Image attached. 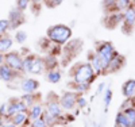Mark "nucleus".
Returning a JSON list of instances; mask_svg holds the SVG:
<instances>
[{"label": "nucleus", "mask_w": 135, "mask_h": 127, "mask_svg": "<svg viewBox=\"0 0 135 127\" xmlns=\"http://www.w3.org/2000/svg\"><path fill=\"white\" fill-rule=\"evenodd\" d=\"M7 111H8V104H3L2 107H0V116L7 115Z\"/></svg>", "instance_id": "e433bc0d"}, {"label": "nucleus", "mask_w": 135, "mask_h": 127, "mask_svg": "<svg viewBox=\"0 0 135 127\" xmlns=\"http://www.w3.org/2000/svg\"><path fill=\"white\" fill-rule=\"evenodd\" d=\"M61 72L57 70V69H53V70H49L47 72V80L51 83V84H57L61 81Z\"/></svg>", "instance_id": "412c9836"}, {"label": "nucleus", "mask_w": 135, "mask_h": 127, "mask_svg": "<svg viewBox=\"0 0 135 127\" xmlns=\"http://www.w3.org/2000/svg\"><path fill=\"white\" fill-rule=\"evenodd\" d=\"M16 77V72L12 70L7 64H2L0 65V80H3L6 83H9Z\"/></svg>", "instance_id": "1a4fd4ad"}, {"label": "nucleus", "mask_w": 135, "mask_h": 127, "mask_svg": "<svg viewBox=\"0 0 135 127\" xmlns=\"http://www.w3.org/2000/svg\"><path fill=\"white\" fill-rule=\"evenodd\" d=\"M22 101H23L27 107H28V106H32V95H31V93L25 95L23 97H22Z\"/></svg>", "instance_id": "f704fd0d"}, {"label": "nucleus", "mask_w": 135, "mask_h": 127, "mask_svg": "<svg viewBox=\"0 0 135 127\" xmlns=\"http://www.w3.org/2000/svg\"><path fill=\"white\" fill-rule=\"evenodd\" d=\"M43 61H45V68L49 69V70H53V69L57 66V60H55V57H53V55L46 57Z\"/></svg>", "instance_id": "a878e982"}, {"label": "nucleus", "mask_w": 135, "mask_h": 127, "mask_svg": "<svg viewBox=\"0 0 135 127\" xmlns=\"http://www.w3.org/2000/svg\"><path fill=\"white\" fill-rule=\"evenodd\" d=\"M35 58H37V55H34V54H28L26 58H23V70L25 72H28L30 73L31 66H32L34 61H35Z\"/></svg>", "instance_id": "b1692460"}, {"label": "nucleus", "mask_w": 135, "mask_h": 127, "mask_svg": "<svg viewBox=\"0 0 135 127\" xmlns=\"http://www.w3.org/2000/svg\"><path fill=\"white\" fill-rule=\"evenodd\" d=\"M134 106H135V97H134Z\"/></svg>", "instance_id": "37998d69"}, {"label": "nucleus", "mask_w": 135, "mask_h": 127, "mask_svg": "<svg viewBox=\"0 0 135 127\" xmlns=\"http://www.w3.org/2000/svg\"><path fill=\"white\" fill-rule=\"evenodd\" d=\"M77 99L78 96L73 92H66L61 96V100H60V104L62 107V110H72L74 108V106L77 104Z\"/></svg>", "instance_id": "0eeeda50"}, {"label": "nucleus", "mask_w": 135, "mask_h": 127, "mask_svg": "<svg viewBox=\"0 0 135 127\" xmlns=\"http://www.w3.org/2000/svg\"><path fill=\"white\" fill-rule=\"evenodd\" d=\"M131 6H134V7H135V0H132V2H131Z\"/></svg>", "instance_id": "79ce46f5"}, {"label": "nucleus", "mask_w": 135, "mask_h": 127, "mask_svg": "<svg viewBox=\"0 0 135 127\" xmlns=\"http://www.w3.org/2000/svg\"><path fill=\"white\" fill-rule=\"evenodd\" d=\"M123 112H124L126 118L130 123V127H135V107H128Z\"/></svg>", "instance_id": "5701e85b"}, {"label": "nucleus", "mask_w": 135, "mask_h": 127, "mask_svg": "<svg viewBox=\"0 0 135 127\" xmlns=\"http://www.w3.org/2000/svg\"><path fill=\"white\" fill-rule=\"evenodd\" d=\"M4 61L6 64L12 69L15 72H20L23 70V58L20 57L19 53L16 51H8L6 55H4Z\"/></svg>", "instance_id": "20e7f679"}, {"label": "nucleus", "mask_w": 135, "mask_h": 127, "mask_svg": "<svg viewBox=\"0 0 135 127\" xmlns=\"http://www.w3.org/2000/svg\"><path fill=\"white\" fill-rule=\"evenodd\" d=\"M43 115V108L41 104H32L31 110H30V119L31 120H35L38 118H41Z\"/></svg>", "instance_id": "a211bd4d"}, {"label": "nucleus", "mask_w": 135, "mask_h": 127, "mask_svg": "<svg viewBox=\"0 0 135 127\" xmlns=\"http://www.w3.org/2000/svg\"><path fill=\"white\" fill-rule=\"evenodd\" d=\"M26 39H27V34H26L23 30H18V31L15 32V41H16L18 43H23Z\"/></svg>", "instance_id": "cd10ccee"}, {"label": "nucleus", "mask_w": 135, "mask_h": 127, "mask_svg": "<svg viewBox=\"0 0 135 127\" xmlns=\"http://www.w3.org/2000/svg\"><path fill=\"white\" fill-rule=\"evenodd\" d=\"M89 87H91V83H74V88H76L77 91H80V92L88 91Z\"/></svg>", "instance_id": "2f4dec72"}, {"label": "nucleus", "mask_w": 135, "mask_h": 127, "mask_svg": "<svg viewBox=\"0 0 135 127\" xmlns=\"http://www.w3.org/2000/svg\"><path fill=\"white\" fill-rule=\"evenodd\" d=\"M101 6H103L104 11L107 14H112V12H116V0H103V3H101Z\"/></svg>", "instance_id": "aec40b11"}, {"label": "nucleus", "mask_w": 135, "mask_h": 127, "mask_svg": "<svg viewBox=\"0 0 135 127\" xmlns=\"http://www.w3.org/2000/svg\"><path fill=\"white\" fill-rule=\"evenodd\" d=\"M46 35L54 43L65 45L72 38V29L66 25H54V26H50L47 29Z\"/></svg>", "instance_id": "f257e3e1"}, {"label": "nucleus", "mask_w": 135, "mask_h": 127, "mask_svg": "<svg viewBox=\"0 0 135 127\" xmlns=\"http://www.w3.org/2000/svg\"><path fill=\"white\" fill-rule=\"evenodd\" d=\"M96 72L89 62H80L72 68V77L74 83H91L95 78Z\"/></svg>", "instance_id": "f03ea898"}, {"label": "nucleus", "mask_w": 135, "mask_h": 127, "mask_svg": "<svg viewBox=\"0 0 135 127\" xmlns=\"http://www.w3.org/2000/svg\"><path fill=\"white\" fill-rule=\"evenodd\" d=\"M12 43L14 41L11 39L9 37H0V53L4 54L7 50H9L11 48H12Z\"/></svg>", "instance_id": "dca6fc26"}, {"label": "nucleus", "mask_w": 135, "mask_h": 127, "mask_svg": "<svg viewBox=\"0 0 135 127\" xmlns=\"http://www.w3.org/2000/svg\"><path fill=\"white\" fill-rule=\"evenodd\" d=\"M31 2L34 3V4H41V3H43L45 0H31Z\"/></svg>", "instance_id": "58836bf2"}, {"label": "nucleus", "mask_w": 135, "mask_h": 127, "mask_svg": "<svg viewBox=\"0 0 135 127\" xmlns=\"http://www.w3.org/2000/svg\"><path fill=\"white\" fill-rule=\"evenodd\" d=\"M89 64L92 65L93 70H95L96 73H99V74L103 73V70H101V65H100V61H99V57H97L96 51L92 53V54H89Z\"/></svg>", "instance_id": "f3484780"}, {"label": "nucleus", "mask_w": 135, "mask_h": 127, "mask_svg": "<svg viewBox=\"0 0 135 127\" xmlns=\"http://www.w3.org/2000/svg\"><path fill=\"white\" fill-rule=\"evenodd\" d=\"M27 110V106L25 104L23 101H12L8 104V111H7V115L12 116L14 114H18V112H25Z\"/></svg>", "instance_id": "f8f14e48"}, {"label": "nucleus", "mask_w": 135, "mask_h": 127, "mask_svg": "<svg viewBox=\"0 0 135 127\" xmlns=\"http://www.w3.org/2000/svg\"><path fill=\"white\" fill-rule=\"evenodd\" d=\"M96 53L97 55L103 57V58H105L107 61H112V58L118 54L116 50H115V46L112 45L111 42H100L97 45V49H96Z\"/></svg>", "instance_id": "39448f33"}, {"label": "nucleus", "mask_w": 135, "mask_h": 127, "mask_svg": "<svg viewBox=\"0 0 135 127\" xmlns=\"http://www.w3.org/2000/svg\"><path fill=\"white\" fill-rule=\"evenodd\" d=\"M8 20H9V27H11V29L19 27V26L22 25V23H25V15H23V11H20L19 8H12V10L9 11Z\"/></svg>", "instance_id": "423d86ee"}, {"label": "nucleus", "mask_w": 135, "mask_h": 127, "mask_svg": "<svg viewBox=\"0 0 135 127\" xmlns=\"http://www.w3.org/2000/svg\"><path fill=\"white\" fill-rule=\"evenodd\" d=\"M43 69H45V61L42 58H38V57H37L35 61H34V64H32V66H31L30 73H32V74H41L43 72Z\"/></svg>", "instance_id": "2eb2a0df"}, {"label": "nucleus", "mask_w": 135, "mask_h": 127, "mask_svg": "<svg viewBox=\"0 0 135 127\" xmlns=\"http://www.w3.org/2000/svg\"><path fill=\"white\" fill-rule=\"evenodd\" d=\"M122 19H123V12L116 11V12H112V14L107 15V19L104 20V25L107 29H115L122 22Z\"/></svg>", "instance_id": "6e6552de"}, {"label": "nucleus", "mask_w": 135, "mask_h": 127, "mask_svg": "<svg viewBox=\"0 0 135 127\" xmlns=\"http://www.w3.org/2000/svg\"><path fill=\"white\" fill-rule=\"evenodd\" d=\"M42 116H43L45 122H46V124H47L49 127H50V126H53V124H55V123H57V120H58L57 118H54L53 115H51V114H49L47 111L45 112V114L42 115Z\"/></svg>", "instance_id": "bb28decb"}, {"label": "nucleus", "mask_w": 135, "mask_h": 127, "mask_svg": "<svg viewBox=\"0 0 135 127\" xmlns=\"http://www.w3.org/2000/svg\"><path fill=\"white\" fill-rule=\"evenodd\" d=\"M3 126V119H2V116H0V127Z\"/></svg>", "instance_id": "a19ab883"}, {"label": "nucleus", "mask_w": 135, "mask_h": 127, "mask_svg": "<svg viewBox=\"0 0 135 127\" xmlns=\"http://www.w3.org/2000/svg\"><path fill=\"white\" fill-rule=\"evenodd\" d=\"M64 2V0H45V4H46L47 7H50V8H54V7H58L61 3Z\"/></svg>", "instance_id": "72a5a7b5"}, {"label": "nucleus", "mask_w": 135, "mask_h": 127, "mask_svg": "<svg viewBox=\"0 0 135 127\" xmlns=\"http://www.w3.org/2000/svg\"><path fill=\"white\" fill-rule=\"evenodd\" d=\"M122 93L126 99H132L135 97V80H127L126 83L122 85Z\"/></svg>", "instance_id": "9d476101"}, {"label": "nucleus", "mask_w": 135, "mask_h": 127, "mask_svg": "<svg viewBox=\"0 0 135 127\" xmlns=\"http://www.w3.org/2000/svg\"><path fill=\"white\" fill-rule=\"evenodd\" d=\"M131 2L132 0H116V10L119 12H123L128 7H131Z\"/></svg>", "instance_id": "393cba45"}, {"label": "nucleus", "mask_w": 135, "mask_h": 127, "mask_svg": "<svg viewBox=\"0 0 135 127\" xmlns=\"http://www.w3.org/2000/svg\"><path fill=\"white\" fill-rule=\"evenodd\" d=\"M2 127H16V126L12 123V120H8V122L3 123V126H2Z\"/></svg>", "instance_id": "4c0bfd02"}, {"label": "nucleus", "mask_w": 135, "mask_h": 127, "mask_svg": "<svg viewBox=\"0 0 135 127\" xmlns=\"http://www.w3.org/2000/svg\"><path fill=\"white\" fill-rule=\"evenodd\" d=\"M2 64H4V54L0 53V65H2Z\"/></svg>", "instance_id": "ea45409f"}, {"label": "nucleus", "mask_w": 135, "mask_h": 127, "mask_svg": "<svg viewBox=\"0 0 135 127\" xmlns=\"http://www.w3.org/2000/svg\"><path fill=\"white\" fill-rule=\"evenodd\" d=\"M28 116L26 115V112H18V114H14L12 116H11V120H12V123L15 126H20V124H23L26 122Z\"/></svg>", "instance_id": "4be33fe9"}, {"label": "nucleus", "mask_w": 135, "mask_h": 127, "mask_svg": "<svg viewBox=\"0 0 135 127\" xmlns=\"http://www.w3.org/2000/svg\"><path fill=\"white\" fill-rule=\"evenodd\" d=\"M20 88L23 89L26 93H34V92L39 88V83L37 81V80H34V78H26V80L22 81Z\"/></svg>", "instance_id": "9b49d317"}, {"label": "nucleus", "mask_w": 135, "mask_h": 127, "mask_svg": "<svg viewBox=\"0 0 135 127\" xmlns=\"http://www.w3.org/2000/svg\"><path fill=\"white\" fill-rule=\"evenodd\" d=\"M111 99H112V92H111V89H107V91L104 92V95H103L104 107H105V108L109 107V104H111Z\"/></svg>", "instance_id": "c756f323"}, {"label": "nucleus", "mask_w": 135, "mask_h": 127, "mask_svg": "<svg viewBox=\"0 0 135 127\" xmlns=\"http://www.w3.org/2000/svg\"><path fill=\"white\" fill-rule=\"evenodd\" d=\"M31 127H49V126L46 124L45 119L41 116V118H38V119H35V120L31 122Z\"/></svg>", "instance_id": "473e14b6"}, {"label": "nucleus", "mask_w": 135, "mask_h": 127, "mask_svg": "<svg viewBox=\"0 0 135 127\" xmlns=\"http://www.w3.org/2000/svg\"><path fill=\"white\" fill-rule=\"evenodd\" d=\"M124 65V58H123L122 55L116 54L114 58H112V61L109 62V68H108V72H116L119 70V69Z\"/></svg>", "instance_id": "4468645a"}, {"label": "nucleus", "mask_w": 135, "mask_h": 127, "mask_svg": "<svg viewBox=\"0 0 135 127\" xmlns=\"http://www.w3.org/2000/svg\"><path fill=\"white\" fill-rule=\"evenodd\" d=\"M122 31L130 35L132 34V30L135 27V7L131 6L126 11H123V19H122Z\"/></svg>", "instance_id": "7ed1b4c3"}, {"label": "nucleus", "mask_w": 135, "mask_h": 127, "mask_svg": "<svg viewBox=\"0 0 135 127\" xmlns=\"http://www.w3.org/2000/svg\"><path fill=\"white\" fill-rule=\"evenodd\" d=\"M30 3H31V0H16V8H19L20 11H25L27 10Z\"/></svg>", "instance_id": "7c9ffc66"}, {"label": "nucleus", "mask_w": 135, "mask_h": 127, "mask_svg": "<svg viewBox=\"0 0 135 127\" xmlns=\"http://www.w3.org/2000/svg\"><path fill=\"white\" fill-rule=\"evenodd\" d=\"M115 126L116 127H130V123H128V120H127V118H126V115H124L123 111L118 112L116 118H115Z\"/></svg>", "instance_id": "6ab92c4d"}, {"label": "nucleus", "mask_w": 135, "mask_h": 127, "mask_svg": "<svg viewBox=\"0 0 135 127\" xmlns=\"http://www.w3.org/2000/svg\"><path fill=\"white\" fill-rule=\"evenodd\" d=\"M77 106H78V107H81V108L85 107V106H86V100H85V97H83V96H81V97H78V99H77Z\"/></svg>", "instance_id": "c9c22d12"}, {"label": "nucleus", "mask_w": 135, "mask_h": 127, "mask_svg": "<svg viewBox=\"0 0 135 127\" xmlns=\"http://www.w3.org/2000/svg\"><path fill=\"white\" fill-rule=\"evenodd\" d=\"M11 29L9 27V20L8 19H0V37L3 35V34H6V31Z\"/></svg>", "instance_id": "c85d7f7f"}, {"label": "nucleus", "mask_w": 135, "mask_h": 127, "mask_svg": "<svg viewBox=\"0 0 135 127\" xmlns=\"http://www.w3.org/2000/svg\"><path fill=\"white\" fill-rule=\"evenodd\" d=\"M49 114H51L54 118L60 119L62 116V107L60 104V101H49L47 103V110H46Z\"/></svg>", "instance_id": "ddd939ff"}]
</instances>
